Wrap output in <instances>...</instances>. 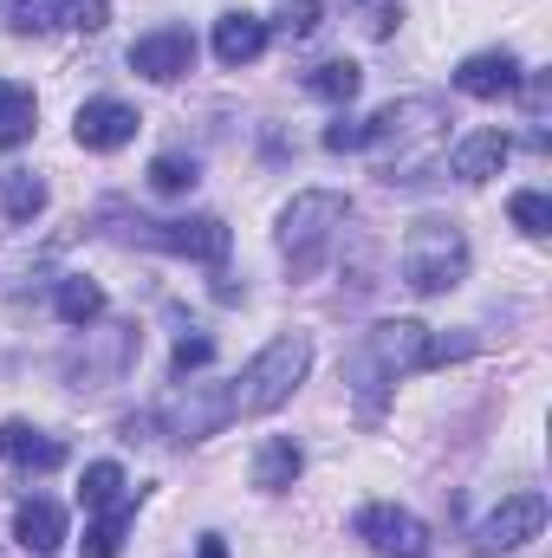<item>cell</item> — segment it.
Instances as JSON below:
<instances>
[{"label":"cell","instance_id":"e0dca14e","mask_svg":"<svg viewBox=\"0 0 552 558\" xmlns=\"http://www.w3.org/2000/svg\"><path fill=\"white\" fill-rule=\"evenodd\" d=\"M299 474H305V448H299L292 435L261 441V454H254V487H261V494H286Z\"/></svg>","mask_w":552,"mask_h":558},{"label":"cell","instance_id":"603a6c76","mask_svg":"<svg viewBox=\"0 0 552 558\" xmlns=\"http://www.w3.org/2000/svg\"><path fill=\"white\" fill-rule=\"evenodd\" d=\"M124 533H131V500H124V507H105V513L85 526V558H118L124 553Z\"/></svg>","mask_w":552,"mask_h":558},{"label":"cell","instance_id":"7c38bea8","mask_svg":"<svg viewBox=\"0 0 552 558\" xmlns=\"http://www.w3.org/2000/svg\"><path fill=\"white\" fill-rule=\"evenodd\" d=\"M72 137L85 143V149H124V143L137 137V111L124 98H85L79 118H72Z\"/></svg>","mask_w":552,"mask_h":558},{"label":"cell","instance_id":"7402d4cb","mask_svg":"<svg viewBox=\"0 0 552 558\" xmlns=\"http://www.w3.org/2000/svg\"><path fill=\"white\" fill-rule=\"evenodd\" d=\"M358 85H364V72H358L351 59L312 65V78H305V92H312V98H325V105H351V98H358Z\"/></svg>","mask_w":552,"mask_h":558},{"label":"cell","instance_id":"5b68a950","mask_svg":"<svg viewBox=\"0 0 552 558\" xmlns=\"http://www.w3.org/2000/svg\"><path fill=\"white\" fill-rule=\"evenodd\" d=\"M228 422H235V390H228V384H189V390H176L169 403H156L149 416H131L124 435L137 441L143 428H163L169 441H208V435H221Z\"/></svg>","mask_w":552,"mask_h":558},{"label":"cell","instance_id":"44dd1931","mask_svg":"<svg viewBox=\"0 0 552 558\" xmlns=\"http://www.w3.org/2000/svg\"><path fill=\"white\" fill-rule=\"evenodd\" d=\"M79 500H85L92 513H105V507H124V500H131V487H124V468H118V461H92V468H85V481H79Z\"/></svg>","mask_w":552,"mask_h":558},{"label":"cell","instance_id":"8992f818","mask_svg":"<svg viewBox=\"0 0 552 558\" xmlns=\"http://www.w3.org/2000/svg\"><path fill=\"white\" fill-rule=\"evenodd\" d=\"M124 241L156 247V254H182V260H208V267H221L235 234H228L221 215H189V221H124Z\"/></svg>","mask_w":552,"mask_h":558},{"label":"cell","instance_id":"277c9868","mask_svg":"<svg viewBox=\"0 0 552 558\" xmlns=\"http://www.w3.org/2000/svg\"><path fill=\"white\" fill-rule=\"evenodd\" d=\"M397 274L416 299H435V292H455L468 279V234L455 221H416L404 234V254H397Z\"/></svg>","mask_w":552,"mask_h":558},{"label":"cell","instance_id":"484cf974","mask_svg":"<svg viewBox=\"0 0 552 558\" xmlns=\"http://www.w3.org/2000/svg\"><path fill=\"white\" fill-rule=\"evenodd\" d=\"M7 7V26L13 33H46L59 20V0H0Z\"/></svg>","mask_w":552,"mask_h":558},{"label":"cell","instance_id":"d4e9b609","mask_svg":"<svg viewBox=\"0 0 552 558\" xmlns=\"http://www.w3.org/2000/svg\"><path fill=\"white\" fill-rule=\"evenodd\" d=\"M195 182H202V162L195 156H156L149 162V189L156 195H189Z\"/></svg>","mask_w":552,"mask_h":558},{"label":"cell","instance_id":"5bb4252c","mask_svg":"<svg viewBox=\"0 0 552 558\" xmlns=\"http://www.w3.org/2000/svg\"><path fill=\"white\" fill-rule=\"evenodd\" d=\"M13 539H20L26 553L52 558L59 546H65V507L46 500V494H26V500L13 507Z\"/></svg>","mask_w":552,"mask_h":558},{"label":"cell","instance_id":"7a4b0ae2","mask_svg":"<svg viewBox=\"0 0 552 558\" xmlns=\"http://www.w3.org/2000/svg\"><path fill=\"white\" fill-rule=\"evenodd\" d=\"M351 221V202L338 195V189H299L286 208H279V254H286V267L292 279H312L325 267V254H332V241H338V228Z\"/></svg>","mask_w":552,"mask_h":558},{"label":"cell","instance_id":"ac0fdd59","mask_svg":"<svg viewBox=\"0 0 552 558\" xmlns=\"http://www.w3.org/2000/svg\"><path fill=\"white\" fill-rule=\"evenodd\" d=\"M52 312H59L72 331H85V325H98V318H105V286H98V279H85V274L59 279V292H52Z\"/></svg>","mask_w":552,"mask_h":558},{"label":"cell","instance_id":"f1b7e54d","mask_svg":"<svg viewBox=\"0 0 552 558\" xmlns=\"http://www.w3.org/2000/svg\"><path fill=\"white\" fill-rule=\"evenodd\" d=\"M319 13H325V0H292V7H286V20H279V26H286V33H292V39H305V33H312V26H319Z\"/></svg>","mask_w":552,"mask_h":558},{"label":"cell","instance_id":"cb8c5ba5","mask_svg":"<svg viewBox=\"0 0 552 558\" xmlns=\"http://www.w3.org/2000/svg\"><path fill=\"white\" fill-rule=\"evenodd\" d=\"M507 221H514L527 241H547L552 234V202L540 189H514V195H507Z\"/></svg>","mask_w":552,"mask_h":558},{"label":"cell","instance_id":"30bf717a","mask_svg":"<svg viewBox=\"0 0 552 558\" xmlns=\"http://www.w3.org/2000/svg\"><path fill=\"white\" fill-rule=\"evenodd\" d=\"M131 72H143L149 85H176L195 72V33L189 26H156L131 46Z\"/></svg>","mask_w":552,"mask_h":558},{"label":"cell","instance_id":"d6986e66","mask_svg":"<svg viewBox=\"0 0 552 558\" xmlns=\"http://www.w3.org/2000/svg\"><path fill=\"white\" fill-rule=\"evenodd\" d=\"M33 124H39L33 85H7V78H0V149H20V143L33 137Z\"/></svg>","mask_w":552,"mask_h":558},{"label":"cell","instance_id":"4dcf8cb0","mask_svg":"<svg viewBox=\"0 0 552 558\" xmlns=\"http://www.w3.org/2000/svg\"><path fill=\"white\" fill-rule=\"evenodd\" d=\"M195 558H228V539H221V533H202V546H195Z\"/></svg>","mask_w":552,"mask_h":558},{"label":"cell","instance_id":"83f0119b","mask_svg":"<svg viewBox=\"0 0 552 558\" xmlns=\"http://www.w3.org/2000/svg\"><path fill=\"white\" fill-rule=\"evenodd\" d=\"M208 357H215V338H182V344H176V357H169V371H176V377H189V371H202Z\"/></svg>","mask_w":552,"mask_h":558},{"label":"cell","instance_id":"4316f807","mask_svg":"<svg viewBox=\"0 0 552 558\" xmlns=\"http://www.w3.org/2000/svg\"><path fill=\"white\" fill-rule=\"evenodd\" d=\"M59 20L79 33H105L111 26V0H59Z\"/></svg>","mask_w":552,"mask_h":558},{"label":"cell","instance_id":"6da1fadb","mask_svg":"<svg viewBox=\"0 0 552 558\" xmlns=\"http://www.w3.org/2000/svg\"><path fill=\"white\" fill-rule=\"evenodd\" d=\"M358 364H371L384 384L410 377V371H442L455 357H475V331H429L422 318H384L377 331H364V344L351 351Z\"/></svg>","mask_w":552,"mask_h":558},{"label":"cell","instance_id":"52a82bcc","mask_svg":"<svg viewBox=\"0 0 552 558\" xmlns=\"http://www.w3.org/2000/svg\"><path fill=\"white\" fill-rule=\"evenodd\" d=\"M137 351H143L137 325H105V331L85 325V344L65 357V377H72V390H105L137 364Z\"/></svg>","mask_w":552,"mask_h":558},{"label":"cell","instance_id":"ffe728a7","mask_svg":"<svg viewBox=\"0 0 552 558\" xmlns=\"http://www.w3.org/2000/svg\"><path fill=\"white\" fill-rule=\"evenodd\" d=\"M39 208H46V182L33 169H7L0 175V215L7 221H33Z\"/></svg>","mask_w":552,"mask_h":558},{"label":"cell","instance_id":"9a60e30c","mask_svg":"<svg viewBox=\"0 0 552 558\" xmlns=\"http://www.w3.org/2000/svg\"><path fill=\"white\" fill-rule=\"evenodd\" d=\"M507 156H514V137H507V131H475V137H461L448 149V169H455L461 182H494V175L507 169Z\"/></svg>","mask_w":552,"mask_h":558},{"label":"cell","instance_id":"2e32d148","mask_svg":"<svg viewBox=\"0 0 552 558\" xmlns=\"http://www.w3.org/2000/svg\"><path fill=\"white\" fill-rule=\"evenodd\" d=\"M267 39H274V26L261 13H221L215 20V59L221 65H254L267 52Z\"/></svg>","mask_w":552,"mask_h":558},{"label":"cell","instance_id":"f546056e","mask_svg":"<svg viewBox=\"0 0 552 558\" xmlns=\"http://www.w3.org/2000/svg\"><path fill=\"white\" fill-rule=\"evenodd\" d=\"M325 149H338V156H345V149H364V118H338V124L325 131Z\"/></svg>","mask_w":552,"mask_h":558},{"label":"cell","instance_id":"8fae6325","mask_svg":"<svg viewBox=\"0 0 552 558\" xmlns=\"http://www.w3.org/2000/svg\"><path fill=\"white\" fill-rule=\"evenodd\" d=\"M520 85H527V65H520L507 46L468 52V59L455 65V92H461V98H507V92H520Z\"/></svg>","mask_w":552,"mask_h":558},{"label":"cell","instance_id":"9c48e42d","mask_svg":"<svg viewBox=\"0 0 552 558\" xmlns=\"http://www.w3.org/2000/svg\"><path fill=\"white\" fill-rule=\"evenodd\" d=\"M351 533H358L377 558H422L429 553V526L416 520L410 507H391V500H371V507L351 520Z\"/></svg>","mask_w":552,"mask_h":558},{"label":"cell","instance_id":"3957f363","mask_svg":"<svg viewBox=\"0 0 552 558\" xmlns=\"http://www.w3.org/2000/svg\"><path fill=\"white\" fill-rule=\"evenodd\" d=\"M305 371H312V338L305 331H279L274 344L254 351L248 371L228 384L235 390V416H274L279 403L305 384Z\"/></svg>","mask_w":552,"mask_h":558},{"label":"cell","instance_id":"ba28073f","mask_svg":"<svg viewBox=\"0 0 552 558\" xmlns=\"http://www.w3.org/2000/svg\"><path fill=\"white\" fill-rule=\"evenodd\" d=\"M547 533V494H507L481 526H475V553L481 558H501V553H520V546H533Z\"/></svg>","mask_w":552,"mask_h":558},{"label":"cell","instance_id":"4fadbf2b","mask_svg":"<svg viewBox=\"0 0 552 558\" xmlns=\"http://www.w3.org/2000/svg\"><path fill=\"white\" fill-rule=\"evenodd\" d=\"M0 461H13L26 474H52V468H65V441L33 422H0Z\"/></svg>","mask_w":552,"mask_h":558}]
</instances>
